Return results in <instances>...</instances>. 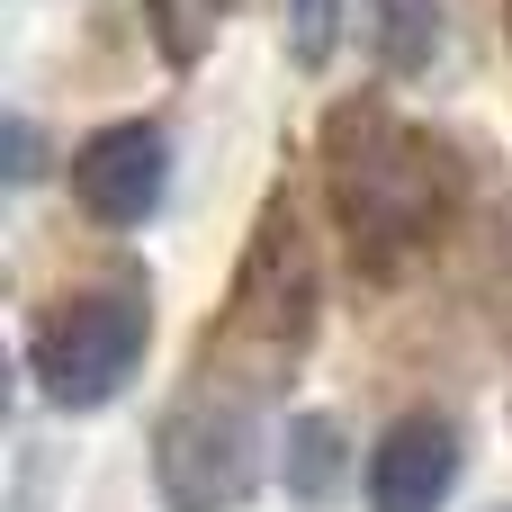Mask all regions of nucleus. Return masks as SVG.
I'll return each instance as SVG.
<instances>
[{"mask_svg":"<svg viewBox=\"0 0 512 512\" xmlns=\"http://www.w3.org/2000/svg\"><path fill=\"white\" fill-rule=\"evenodd\" d=\"M333 45H342V0H288V54L315 72L333 63Z\"/></svg>","mask_w":512,"mask_h":512,"instance_id":"9d476101","label":"nucleus"},{"mask_svg":"<svg viewBox=\"0 0 512 512\" xmlns=\"http://www.w3.org/2000/svg\"><path fill=\"white\" fill-rule=\"evenodd\" d=\"M315 162H324V198H333V225L351 243V261L369 279H396L459 207V162L441 135L405 126L378 90L342 99L315 135Z\"/></svg>","mask_w":512,"mask_h":512,"instance_id":"f257e3e1","label":"nucleus"},{"mask_svg":"<svg viewBox=\"0 0 512 512\" xmlns=\"http://www.w3.org/2000/svg\"><path fill=\"white\" fill-rule=\"evenodd\" d=\"M144 360V297L135 288H81L36 315L27 333V378L54 414H99Z\"/></svg>","mask_w":512,"mask_h":512,"instance_id":"f03ea898","label":"nucleus"},{"mask_svg":"<svg viewBox=\"0 0 512 512\" xmlns=\"http://www.w3.org/2000/svg\"><path fill=\"white\" fill-rule=\"evenodd\" d=\"M153 495L162 512H234L261 495V423L243 396H189L153 432Z\"/></svg>","mask_w":512,"mask_h":512,"instance_id":"7ed1b4c3","label":"nucleus"},{"mask_svg":"<svg viewBox=\"0 0 512 512\" xmlns=\"http://www.w3.org/2000/svg\"><path fill=\"white\" fill-rule=\"evenodd\" d=\"M162 189H171V135H162L153 117H126V126L81 135V153H72V198H81V216H99V225H144V216L162 207Z\"/></svg>","mask_w":512,"mask_h":512,"instance_id":"39448f33","label":"nucleus"},{"mask_svg":"<svg viewBox=\"0 0 512 512\" xmlns=\"http://www.w3.org/2000/svg\"><path fill=\"white\" fill-rule=\"evenodd\" d=\"M369 45L387 72H432L441 54V0H369Z\"/></svg>","mask_w":512,"mask_h":512,"instance_id":"6e6552de","label":"nucleus"},{"mask_svg":"<svg viewBox=\"0 0 512 512\" xmlns=\"http://www.w3.org/2000/svg\"><path fill=\"white\" fill-rule=\"evenodd\" d=\"M27 171H36V126L9 117V189H27Z\"/></svg>","mask_w":512,"mask_h":512,"instance_id":"9b49d317","label":"nucleus"},{"mask_svg":"<svg viewBox=\"0 0 512 512\" xmlns=\"http://www.w3.org/2000/svg\"><path fill=\"white\" fill-rule=\"evenodd\" d=\"M225 333H234V342H252L261 378H270V369H279V378L297 369V351H306V333H315V270H306V243H297L288 207H279V216H261Z\"/></svg>","mask_w":512,"mask_h":512,"instance_id":"20e7f679","label":"nucleus"},{"mask_svg":"<svg viewBox=\"0 0 512 512\" xmlns=\"http://www.w3.org/2000/svg\"><path fill=\"white\" fill-rule=\"evenodd\" d=\"M144 27H153L162 63H171V72H189V63L216 45V27H225V0H144Z\"/></svg>","mask_w":512,"mask_h":512,"instance_id":"1a4fd4ad","label":"nucleus"},{"mask_svg":"<svg viewBox=\"0 0 512 512\" xmlns=\"http://www.w3.org/2000/svg\"><path fill=\"white\" fill-rule=\"evenodd\" d=\"M459 423L450 414H405L378 450H369V477H360V495L369 512H441L450 504V486H459Z\"/></svg>","mask_w":512,"mask_h":512,"instance_id":"423d86ee","label":"nucleus"},{"mask_svg":"<svg viewBox=\"0 0 512 512\" xmlns=\"http://www.w3.org/2000/svg\"><path fill=\"white\" fill-rule=\"evenodd\" d=\"M504 9H512V0H504Z\"/></svg>","mask_w":512,"mask_h":512,"instance_id":"f8f14e48","label":"nucleus"},{"mask_svg":"<svg viewBox=\"0 0 512 512\" xmlns=\"http://www.w3.org/2000/svg\"><path fill=\"white\" fill-rule=\"evenodd\" d=\"M279 477H288V495L306 512H324L342 495V477H351L342 423H333V414H288V432H279Z\"/></svg>","mask_w":512,"mask_h":512,"instance_id":"0eeeda50","label":"nucleus"}]
</instances>
